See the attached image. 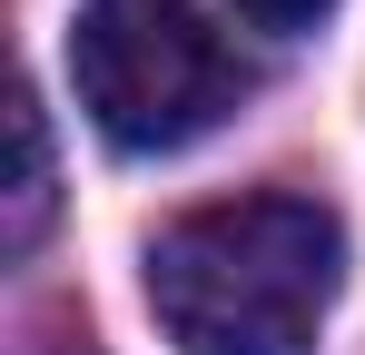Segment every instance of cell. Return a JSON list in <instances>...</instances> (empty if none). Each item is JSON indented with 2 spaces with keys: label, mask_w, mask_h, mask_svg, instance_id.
I'll use <instances>...</instances> for the list:
<instances>
[{
  "label": "cell",
  "mask_w": 365,
  "mask_h": 355,
  "mask_svg": "<svg viewBox=\"0 0 365 355\" xmlns=\"http://www.w3.org/2000/svg\"><path fill=\"white\" fill-rule=\"evenodd\" d=\"M346 287L326 197H217L148 237V316L178 355H306Z\"/></svg>",
  "instance_id": "obj_1"
},
{
  "label": "cell",
  "mask_w": 365,
  "mask_h": 355,
  "mask_svg": "<svg viewBox=\"0 0 365 355\" xmlns=\"http://www.w3.org/2000/svg\"><path fill=\"white\" fill-rule=\"evenodd\" d=\"M69 79L89 128L128 158H168L247 99V59L187 0H89L69 30Z\"/></svg>",
  "instance_id": "obj_2"
},
{
  "label": "cell",
  "mask_w": 365,
  "mask_h": 355,
  "mask_svg": "<svg viewBox=\"0 0 365 355\" xmlns=\"http://www.w3.org/2000/svg\"><path fill=\"white\" fill-rule=\"evenodd\" d=\"M10 138H20V178H10V257H30V247H40V227H50V197H60V187H50V118H40V99H30V89H20V99H10Z\"/></svg>",
  "instance_id": "obj_3"
},
{
  "label": "cell",
  "mask_w": 365,
  "mask_h": 355,
  "mask_svg": "<svg viewBox=\"0 0 365 355\" xmlns=\"http://www.w3.org/2000/svg\"><path fill=\"white\" fill-rule=\"evenodd\" d=\"M237 10L257 20V30H277V40H297V30H316V20H326L336 0H237Z\"/></svg>",
  "instance_id": "obj_4"
},
{
  "label": "cell",
  "mask_w": 365,
  "mask_h": 355,
  "mask_svg": "<svg viewBox=\"0 0 365 355\" xmlns=\"http://www.w3.org/2000/svg\"><path fill=\"white\" fill-rule=\"evenodd\" d=\"M50 355H89V346H50Z\"/></svg>",
  "instance_id": "obj_5"
}]
</instances>
